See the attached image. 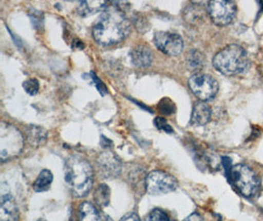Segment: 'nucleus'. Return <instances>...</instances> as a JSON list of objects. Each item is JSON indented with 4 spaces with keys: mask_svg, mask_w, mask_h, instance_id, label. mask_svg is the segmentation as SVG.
<instances>
[{
    "mask_svg": "<svg viewBox=\"0 0 263 221\" xmlns=\"http://www.w3.org/2000/svg\"><path fill=\"white\" fill-rule=\"evenodd\" d=\"M130 33V22L119 7L106 8L93 27V37L102 46L122 42Z\"/></svg>",
    "mask_w": 263,
    "mask_h": 221,
    "instance_id": "nucleus-1",
    "label": "nucleus"
},
{
    "mask_svg": "<svg viewBox=\"0 0 263 221\" xmlns=\"http://www.w3.org/2000/svg\"><path fill=\"white\" fill-rule=\"evenodd\" d=\"M65 181L74 197L83 198L89 194L93 186V168L83 156L74 154L65 163Z\"/></svg>",
    "mask_w": 263,
    "mask_h": 221,
    "instance_id": "nucleus-2",
    "label": "nucleus"
},
{
    "mask_svg": "<svg viewBox=\"0 0 263 221\" xmlns=\"http://www.w3.org/2000/svg\"><path fill=\"white\" fill-rule=\"evenodd\" d=\"M213 66L223 75L235 76L249 70L251 61L242 47L238 45H230L216 54L213 58Z\"/></svg>",
    "mask_w": 263,
    "mask_h": 221,
    "instance_id": "nucleus-3",
    "label": "nucleus"
},
{
    "mask_svg": "<svg viewBox=\"0 0 263 221\" xmlns=\"http://www.w3.org/2000/svg\"><path fill=\"white\" fill-rule=\"evenodd\" d=\"M24 148L22 133L11 124L2 122L0 124V157L6 162L18 156Z\"/></svg>",
    "mask_w": 263,
    "mask_h": 221,
    "instance_id": "nucleus-4",
    "label": "nucleus"
},
{
    "mask_svg": "<svg viewBox=\"0 0 263 221\" xmlns=\"http://www.w3.org/2000/svg\"><path fill=\"white\" fill-rule=\"evenodd\" d=\"M230 176L234 185L245 197H252L258 191V178L248 165L238 164L233 166L230 171Z\"/></svg>",
    "mask_w": 263,
    "mask_h": 221,
    "instance_id": "nucleus-5",
    "label": "nucleus"
},
{
    "mask_svg": "<svg viewBox=\"0 0 263 221\" xmlns=\"http://www.w3.org/2000/svg\"><path fill=\"white\" fill-rule=\"evenodd\" d=\"M179 182L173 175L155 170L150 172L145 179V188L150 195H165L176 191Z\"/></svg>",
    "mask_w": 263,
    "mask_h": 221,
    "instance_id": "nucleus-6",
    "label": "nucleus"
},
{
    "mask_svg": "<svg viewBox=\"0 0 263 221\" xmlns=\"http://www.w3.org/2000/svg\"><path fill=\"white\" fill-rule=\"evenodd\" d=\"M189 86L195 96L202 102L212 99L219 90V85L215 78L203 73L192 75L189 80Z\"/></svg>",
    "mask_w": 263,
    "mask_h": 221,
    "instance_id": "nucleus-7",
    "label": "nucleus"
},
{
    "mask_svg": "<svg viewBox=\"0 0 263 221\" xmlns=\"http://www.w3.org/2000/svg\"><path fill=\"white\" fill-rule=\"evenodd\" d=\"M207 12L212 22L217 26H227L232 23L237 14V5L234 1L214 0L207 5Z\"/></svg>",
    "mask_w": 263,
    "mask_h": 221,
    "instance_id": "nucleus-8",
    "label": "nucleus"
},
{
    "mask_svg": "<svg viewBox=\"0 0 263 221\" xmlns=\"http://www.w3.org/2000/svg\"><path fill=\"white\" fill-rule=\"evenodd\" d=\"M156 47L168 56H177L183 49V39L179 34L173 32H157L154 35Z\"/></svg>",
    "mask_w": 263,
    "mask_h": 221,
    "instance_id": "nucleus-9",
    "label": "nucleus"
},
{
    "mask_svg": "<svg viewBox=\"0 0 263 221\" xmlns=\"http://www.w3.org/2000/svg\"><path fill=\"white\" fill-rule=\"evenodd\" d=\"M98 167L104 177H116L120 173L121 163L114 152L105 151L98 158Z\"/></svg>",
    "mask_w": 263,
    "mask_h": 221,
    "instance_id": "nucleus-10",
    "label": "nucleus"
},
{
    "mask_svg": "<svg viewBox=\"0 0 263 221\" xmlns=\"http://www.w3.org/2000/svg\"><path fill=\"white\" fill-rule=\"evenodd\" d=\"M18 210L12 195L7 193L1 194L0 199V221H17Z\"/></svg>",
    "mask_w": 263,
    "mask_h": 221,
    "instance_id": "nucleus-11",
    "label": "nucleus"
},
{
    "mask_svg": "<svg viewBox=\"0 0 263 221\" xmlns=\"http://www.w3.org/2000/svg\"><path fill=\"white\" fill-rule=\"evenodd\" d=\"M130 57L134 66L139 68H145L152 64L154 55L149 47H147L146 45H138L133 47Z\"/></svg>",
    "mask_w": 263,
    "mask_h": 221,
    "instance_id": "nucleus-12",
    "label": "nucleus"
},
{
    "mask_svg": "<svg viewBox=\"0 0 263 221\" xmlns=\"http://www.w3.org/2000/svg\"><path fill=\"white\" fill-rule=\"evenodd\" d=\"M79 221H112L108 215L101 213L91 203L84 202L78 209Z\"/></svg>",
    "mask_w": 263,
    "mask_h": 221,
    "instance_id": "nucleus-13",
    "label": "nucleus"
},
{
    "mask_svg": "<svg viewBox=\"0 0 263 221\" xmlns=\"http://www.w3.org/2000/svg\"><path fill=\"white\" fill-rule=\"evenodd\" d=\"M211 119V108L210 106L205 104V102L198 101L196 102L192 113V124L197 126L206 125Z\"/></svg>",
    "mask_w": 263,
    "mask_h": 221,
    "instance_id": "nucleus-14",
    "label": "nucleus"
},
{
    "mask_svg": "<svg viewBox=\"0 0 263 221\" xmlns=\"http://www.w3.org/2000/svg\"><path fill=\"white\" fill-rule=\"evenodd\" d=\"M106 8L107 2L105 1H81L77 6V12L80 16L87 17Z\"/></svg>",
    "mask_w": 263,
    "mask_h": 221,
    "instance_id": "nucleus-15",
    "label": "nucleus"
},
{
    "mask_svg": "<svg viewBox=\"0 0 263 221\" xmlns=\"http://www.w3.org/2000/svg\"><path fill=\"white\" fill-rule=\"evenodd\" d=\"M27 139L31 146L40 147L48 139V132L39 126H30L27 129Z\"/></svg>",
    "mask_w": 263,
    "mask_h": 221,
    "instance_id": "nucleus-16",
    "label": "nucleus"
},
{
    "mask_svg": "<svg viewBox=\"0 0 263 221\" xmlns=\"http://www.w3.org/2000/svg\"><path fill=\"white\" fill-rule=\"evenodd\" d=\"M204 62H205V57L204 54L197 50V49H193L191 50L185 58V63L186 66L190 70L192 71H199L203 68Z\"/></svg>",
    "mask_w": 263,
    "mask_h": 221,
    "instance_id": "nucleus-17",
    "label": "nucleus"
},
{
    "mask_svg": "<svg viewBox=\"0 0 263 221\" xmlns=\"http://www.w3.org/2000/svg\"><path fill=\"white\" fill-rule=\"evenodd\" d=\"M204 17H205V11L200 5L192 4L189 7H186L183 12V18L189 23H199L203 20Z\"/></svg>",
    "mask_w": 263,
    "mask_h": 221,
    "instance_id": "nucleus-18",
    "label": "nucleus"
},
{
    "mask_svg": "<svg viewBox=\"0 0 263 221\" xmlns=\"http://www.w3.org/2000/svg\"><path fill=\"white\" fill-rule=\"evenodd\" d=\"M52 179H53V176L49 170L48 169L42 170V172L37 176L34 183V186H33L34 190L37 193L48 191L52 183Z\"/></svg>",
    "mask_w": 263,
    "mask_h": 221,
    "instance_id": "nucleus-19",
    "label": "nucleus"
},
{
    "mask_svg": "<svg viewBox=\"0 0 263 221\" xmlns=\"http://www.w3.org/2000/svg\"><path fill=\"white\" fill-rule=\"evenodd\" d=\"M95 199L96 203L101 206V207H107L109 203V197H110V193H109V189L107 185L102 184L97 188L96 192H95Z\"/></svg>",
    "mask_w": 263,
    "mask_h": 221,
    "instance_id": "nucleus-20",
    "label": "nucleus"
},
{
    "mask_svg": "<svg viewBox=\"0 0 263 221\" xmlns=\"http://www.w3.org/2000/svg\"><path fill=\"white\" fill-rule=\"evenodd\" d=\"M146 221H175L166 211L160 209H156L150 212Z\"/></svg>",
    "mask_w": 263,
    "mask_h": 221,
    "instance_id": "nucleus-21",
    "label": "nucleus"
},
{
    "mask_svg": "<svg viewBox=\"0 0 263 221\" xmlns=\"http://www.w3.org/2000/svg\"><path fill=\"white\" fill-rule=\"evenodd\" d=\"M23 88H24L26 93L30 95H36L39 93L40 90V83L35 79V78H31V79H27L23 83Z\"/></svg>",
    "mask_w": 263,
    "mask_h": 221,
    "instance_id": "nucleus-22",
    "label": "nucleus"
},
{
    "mask_svg": "<svg viewBox=\"0 0 263 221\" xmlns=\"http://www.w3.org/2000/svg\"><path fill=\"white\" fill-rule=\"evenodd\" d=\"M159 109L163 114L170 115L175 113V105L168 98H163L159 104Z\"/></svg>",
    "mask_w": 263,
    "mask_h": 221,
    "instance_id": "nucleus-23",
    "label": "nucleus"
},
{
    "mask_svg": "<svg viewBox=\"0 0 263 221\" xmlns=\"http://www.w3.org/2000/svg\"><path fill=\"white\" fill-rule=\"evenodd\" d=\"M154 123H155L157 128L163 130L166 133H174V130L168 125V123L166 121V119H164L162 117H157V118H155V120H154Z\"/></svg>",
    "mask_w": 263,
    "mask_h": 221,
    "instance_id": "nucleus-24",
    "label": "nucleus"
},
{
    "mask_svg": "<svg viewBox=\"0 0 263 221\" xmlns=\"http://www.w3.org/2000/svg\"><path fill=\"white\" fill-rule=\"evenodd\" d=\"M92 77H93V81H94L95 85H96L98 91L102 93V95H104L105 93H107V88H106V86H105L102 82L100 81V79L97 77L96 75H94V74L92 73Z\"/></svg>",
    "mask_w": 263,
    "mask_h": 221,
    "instance_id": "nucleus-25",
    "label": "nucleus"
},
{
    "mask_svg": "<svg viewBox=\"0 0 263 221\" xmlns=\"http://www.w3.org/2000/svg\"><path fill=\"white\" fill-rule=\"evenodd\" d=\"M120 221H140V218L136 213H129L123 216Z\"/></svg>",
    "mask_w": 263,
    "mask_h": 221,
    "instance_id": "nucleus-26",
    "label": "nucleus"
},
{
    "mask_svg": "<svg viewBox=\"0 0 263 221\" xmlns=\"http://www.w3.org/2000/svg\"><path fill=\"white\" fill-rule=\"evenodd\" d=\"M183 221H204V219L200 214L194 212V213L191 214L190 216H187Z\"/></svg>",
    "mask_w": 263,
    "mask_h": 221,
    "instance_id": "nucleus-27",
    "label": "nucleus"
},
{
    "mask_svg": "<svg viewBox=\"0 0 263 221\" xmlns=\"http://www.w3.org/2000/svg\"><path fill=\"white\" fill-rule=\"evenodd\" d=\"M37 221H46V220H44V219H39V220Z\"/></svg>",
    "mask_w": 263,
    "mask_h": 221,
    "instance_id": "nucleus-28",
    "label": "nucleus"
}]
</instances>
